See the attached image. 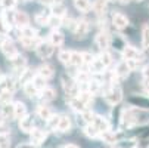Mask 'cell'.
<instances>
[{"label":"cell","instance_id":"603a6c76","mask_svg":"<svg viewBox=\"0 0 149 148\" xmlns=\"http://www.w3.org/2000/svg\"><path fill=\"white\" fill-rule=\"evenodd\" d=\"M55 96H56V93H55V90L52 88H46L45 90L40 92V99L43 102H50V101L55 99Z\"/></svg>","mask_w":149,"mask_h":148},{"label":"cell","instance_id":"681fc988","mask_svg":"<svg viewBox=\"0 0 149 148\" xmlns=\"http://www.w3.org/2000/svg\"><path fill=\"white\" fill-rule=\"evenodd\" d=\"M8 31H9V28H8V27H6V24L3 22V19L0 18V36L8 34Z\"/></svg>","mask_w":149,"mask_h":148},{"label":"cell","instance_id":"1f68e13d","mask_svg":"<svg viewBox=\"0 0 149 148\" xmlns=\"http://www.w3.org/2000/svg\"><path fill=\"white\" fill-rule=\"evenodd\" d=\"M19 31H21V37H25V39H34V37H37V36H36V34H37L36 30H34L33 27H30V25L25 27V28H22V30H19ZM21 37H19V39H21Z\"/></svg>","mask_w":149,"mask_h":148},{"label":"cell","instance_id":"ffe728a7","mask_svg":"<svg viewBox=\"0 0 149 148\" xmlns=\"http://www.w3.org/2000/svg\"><path fill=\"white\" fill-rule=\"evenodd\" d=\"M33 84L36 86V89L38 90V92H41V90H45L46 88H47V80L46 79H43L41 76H38V74H36L34 77H33Z\"/></svg>","mask_w":149,"mask_h":148},{"label":"cell","instance_id":"9a60e30c","mask_svg":"<svg viewBox=\"0 0 149 148\" xmlns=\"http://www.w3.org/2000/svg\"><path fill=\"white\" fill-rule=\"evenodd\" d=\"M19 40H21V43H22V46H24V48H27V49H37V48H38V45L41 43V40H40L38 37H34V39H25V37H21Z\"/></svg>","mask_w":149,"mask_h":148},{"label":"cell","instance_id":"c3c4849f","mask_svg":"<svg viewBox=\"0 0 149 148\" xmlns=\"http://www.w3.org/2000/svg\"><path fill=\"white\" fill-rule=\"evenodd\" d=\"M15 5H16V0H3V3H2V6L6 11H12L15 8Z\"/></svg>","mask_w":149,"mask_h":148},{"label":"cell","instance_id":"7402d4cb","mask_svg":"<svg viewBox=\"0 0 149 148\" xmlns=\"http://www.w3.org/2000/svg\"><path fill=\"white\" fill-rule=\"evenodd\" d=\"M74 6L80 11V12H87L93 8V5L90 3V0H74Z\"/></svg>","mask_w":149,"mask_h":148},{"label":"cell","instance_id":"3957f363","mask_svg":"<svg viewBox=\"0 0 149 148\" xmlns=\"http://www.w3.org/2000/svg\"><path fill=\"white\" fill-rule=\"evenodd\" d=\"M53 49H55V46L50 43V41H41V43L38 45V48L36 49V52L41 59H47V58L52 56Z\"/></svg>","mask_w":149,"mask_h":148},{"label":"cell","instance_id":"44dd1931","mask_svg":"<svg viewBox=\"0 0 149 148\" xmlns=\"http://www.w3.org/2000/svg\"><path fill=\"white\" fill-rule=\"evenodd\" d=\"M37 114H38V117H40L41 120H46V121L53 116L52 110L47 107V105H40V107L37 108Z\"/></svg>","mask_w":149,"mask_h":148},{"label":"cell","instance_id":"ee69618b","mask_svg":"<svg viewBox=\"0 0 149 148\" xmlns=\"http://www.w3.org/2000/svg\"><path fill=\"white\" fill-rule=\"evenodd\" d=\"M2 114L5 116V119L6 117H15V107H13V105H10V104H6L5 107H3V113Z\"/></svg>","mask_w":149,"mask_h":148},{"label":"cell","instance_id":"4dcf8cb0","mask_svg":"<svg viewBox=\"0 0 149 148\" xmlns=\"http://www.w3.org/2000/svg\"><path fill=\"white\" fill-rule=\"evenodd\" d=\"M93 9L97 15H103L106 12V2H103V0H96L93 3Z\"/></svg>","mask_w":149,"mask_h":148},{"label":"cell","instance_id":"d4e9b609","mask_svg":"<svg viewBox=\"0 0 149 148\" xmlns=\"http://www.w3.org/2000/svg\"><path fill=\"white\" fill-rule=\"evenodd\" d=\"M71 56H72V51H61L58 58L63 65H71Z\"/></svg>","mask_w":149,"mask_h":148},{"label":"cell","instance_id":"7c38bea8","mask_svg":"<svg viewBox=\"0 0 149 148\" xmlns=\"http://www.w3.org/2000/svg\"><path fill=\"white\" fill-rule=\"evenodd\" d=\"M93 124L96 126V129H97L100 133L109 130V123H108V120H106L105 117H102V116H96L95 120H93Z\"/></svg>","mask_w":149,"mask_h":148},{"label":"cell","instance_id":"5bb4252c","mask_svg":"<svg viewBox=\"0 0 149 148\" xmlns=\"http://www.w3.org/2000/svg\"><path fill=\"white\" fill-rule=\"evenodd\" d=\"M70 105H71V108L74 110V111H77V113H84L86 110H89V107L86 104H84L80 98H72V99H70Z\"/></svg>","mask_w":149,"mask_h":148},{"label":"cell","instance_id":"816d5d0a","mask_svg":"<svg viewBox=\"0 0 149 148\" xmlns=\"http://www.w3.org/2000/svg\"><path fill=\"white\" fill-rule=\"evenodd\" d=\"M3 123H5V116H3L2 113H0V126H2Z\"/></svg>","mask_w":149,"mask_h":148},{"label":"cell","instance_id":"6f0895ef","mask_svg":"<svg viewBox=\"0 0 149 148\" xmlns=\"http://www.w3.org/2000/svg\"><path fill=\"white\" fill-rule=\"evenodd\" d=\"M16 2H28V0H16Z\"/></svg>","mask_w":149,"mask_h":148},{"label":"cell","instance_id":"30bf717a","mask_svg":"<svg viewBox=\"0 0 149 148\" xmlns=\"http://www.w3.org/2000/svg\"><path fill=\"white\" fill-rule=\"evenodd\" d=\"M19 128L22 132L25 133H31L34 130V121H33V117L31 116H27L24 117L22 120H19Z\"/></svg>","mask_w":149,"mask_h":148},{"label":"cell","instance_id":"2e32d148","mask_svg":"<svg viewBox=\"0 0 149 148\" xmlns=\"http://www.w3.org/2000/svg\"><path fill=\"white\" fill-rule=\"evenodd\" d=\"M13 107H15V119L22 120L24 117L28 116V114H27V107H25L22 102H15Z\"/></svg>","mask_w":149,"mask_h":148},{"label":"cell","instance_id":"484cf974","mask_svg":"<svg viewBox=\"0 0 149 148\" xmlns=\"http://www.w3.org/2000/svg\"><path fill=\"white\" fill-rule=\"evenodd\" d=\"M70 128H71L70 117H68V116H62V117H61V121H59V128H58V130H59V132H68Z\"/></svg>","mask_w":149,"mask_h":148},{"label":"cell","instance_id":"9f6ffc18","mask_svg":"<svg viewBox=\"0 0 149 148\" xmlns=\"http://www.w3.org/2000/svg\"><path fill=\"white\" fill-rule=\"evenodd\" d=\"M103 2H106V3H108V2H115V0H103Z\"/></svg>","mask_w":149,"mask_h":148},{"label":"cell","instance_id":"f1b7e54d","mask_svg":"<svg viewBox=\"0 0 149 148\" xmlns=\"http://www.w3.org/2000/svg\"><path fill=\"white\" fill-rule=\"evenodd\" d=\"M83 52H75L72 51V56H71V65H75V67H80L83 65Z\"/></svg>","mask_w":149,"mask_h":148},{"label":"cell","instance_id":"680465c9","mask_svg":"<svg viewBox=\"0 0 149 148\" xmlns=\"http://www.w3.org/2000/svg\"><path fill=\"white\" fill-rule=\"evenodd\" d=\"M2 3H3V0H0V5H2Z\"/></svg>","mask_w":149,"mask_h":148},{"label":"cell","instance_id":"8fae6325","mask_svg":"<svg viewBox=\"0 0 149 148\" xmlns=\"http://www.w3.org/2000/svg\"><path fill=\"white\" fill-rule=\"evenodd\" d=\"M87 31H89V22L87 21H84V19L77 21V25H75V30H74L75 37H84L87 34Z\"/></svg>","mask_w":149,"mask_h":148},{"label":"cell","instance_id":"4316f807","mask_svg":"<svg viewBox=\"0 0 149 148\" xmlns=\"http://www.w3.org/2000/svg\"><path fill=\"white\" fill-rule=\"evenodd\" d=\"M100 138H102V141L106 142V144H115V142H117V135H115L114 132H111V130H106V132L100 133Z\"/></svg>","mask_w":149,"mask_h":148},{"label":"cell","instance_id":"7bdbcfd3","mask_svg":"<svg viewBox=\"0 0 149 148\" xmlns=\"http://www.w3.org/2000/svg\"><path fill=\"white\" fill-rule=\"evenodd\" d=\"M59 121H61V117L53 114V116L47 120V126H49V129H58V128H59Z\"/></svg>","mask_w":149,"mask_h":148},{"label":"cell","instance_id":"e575fe53","mask_svg":"<svg viewBox=\"0 0 149 148\" xmlns=\"http://www.w3.org/2000/svg\"><path fill=\"white\" fill-rule=\"evenodd\" d=\"M62 25H65L67 28H70V30H75V25H77V21L74 19V18H71V16H63L62 18Z\"/></svg>","mask_w":149,"mask_h":148},{"label":"cell","instance_id":"b9f144b4","mask_svg":"<svg viewBox=\"0 0 149 148\" xmlns=\"http://www.w3.org/2000/svg\"><path fill=\"white\" fill-rule=\"evenodd\" d=\"M95 114H93V111L92 110H86L84 113H81V119L86 121L87 124H90V123H93V120H95Z\"/></svg>","mask_w":149,"mask_h":148},{"label":"cell","instance_id":"f907efd6","mask_svg":"<svg viewBox=\"0 0 149 148\" xmlns=\"http://www.w3.org/2000/svg\"><path fill=\"white\" fill-rule=\"evenodd\" d=\"M143 77H145V81L146 83H149V65H146V67H143Z\"/></svg>","mask_w":149,"mask_h":148},{"label":"cell","instance_id":"cb8c5ba5","mask_svg":"<svg viewBox=\"0 0 149 148\" xmlns=\"http://www.w3.org/2000/svg\"><path fill=\"white\" fill-rule=\"evenodd\" d=\"M49 41L53 45V46H62L63 45V36L61 34V33H58V31H53L50 36H49Z\"/></svg>","mask_w":149,"mask_h":148},{"label":"cell","instance_id":"9c48e42d","mask_svg":"<svg viewBox=\"0 0 149 148\" xmlns=\"http://www.w3.org/2000/svg\"><path fill=\"white\" fill-rule=\"evenodd\" d=\"M46 132L45 130H40V129H34L33 132H31V145H41L45 142V139H46Z\"/></svg>","mask_w":149,"mask_h":148},{"label":"cell","instance_id":"f35d334b","mask_svg":"<svg viewBox=\"0 0 149 148\" xmlns=\"http://www.w3.org/2000/svg\"><path fill=\"white\" fill-rule=\"evenodd\" d=\"M90 68H92V71H93V73H103L105 65L102 64V61L97 58V59H95V61H93V64L90 65Z\"/></svg>","mask_w":149,"mask_h":148},{"label":"cell","instance_id":"6da1fadb","mask_svg":"<svg viewBox=\"0 0 149 148\" xmlns=\"http://www.w3.org/2000/svg\"><path fill=\"white\" fill-rule=\"evenodd\" d=\"M121 98H123V92L118 86H115V84H112V86L105 92V101L108 104H111V105L118 104L121 101Z\"/></svg>","mask_w":149,"mask_h":148},{"label":"cell","instance_id":"f5cc1de1","mask_svg":"<svg viewBox=\"0 0 149 148\" xmlns=\"http://www.w3.org/2000/svg\"><path fill=\"white\" fill-rule=\"evenodd\" d=\"M118 2H120L121 5H125V3H129V2H130V0H118Z\"/></svg>","mask_w":149,"mask_h":148},{"label":"cell","instance_id":"d6a6232c","mask_svg":"<svg viewBox=\"0 0 149 148\" xmlns=\"http://www.w3.org/2000/svg\"><path fill=\"white\" fill-rule=\"evenodd\" d=\"M100 89H102V86H100V83H99L97 80H90L87 92H90L92 95H97V93L100 92Z\"/></svg>","mask_w":149,"mask_h":148},{"label":"cell","instance_id":"52a82bcc","mask_svg":"<svg viewBox=\"0 0 149 148\" xmlns=\"http://www.w3.org/2000/svg\"><path fill=\"white\" fill-rule=\"evenodd\" d=\"M30 24V16L25 13V12H16L15 13V25L19 28V30H22L25 27H28Z\"/></svg>","mask_w":149,"mask_h":148},{"label":"cell","instance_id":"f6af8a7d","mask_svg":"<svg viewBox=\"0 0 149 148\" xmlns=\"http://www.w3.org/2000/svg\"><path fill=\"white\" fill-rule=\"evenodd\" d=\"M10 101H12V92L10 90H2V93H0V102H3L6 105V104H10Z\"/></svg>","mask_w":149,"mask_h":148},{"label":"cell","instance_id":"ba28073f","mask_svg":"<svg viewBox=\"0 0 149 148\" xmlns=\"http://www.w3.org/2000/svg\"><path fill=\"white\" fill-rule=\"evenodd\" d=\"M10 61H12L13 68H15L19 74L25 73V68H27V59H25L24 56L18 55V56H15V58H13V59H10Z\"/></svg>","mask_w":149,"mask_h":148},{"label":"cell","instance_id":"5b68a950","mask_svg":"<svg viewBox=\"0 0 149 148\" xmlns=\"http://www.w3.org/2000/svg\"><path fill=\"white\" fill-rule=\"evenodd\" d=\"M130 71H132V68L129 67L127 61H121V62H118V64H117L114 74H115V77H117L118 80H121V79H124V77L129 76V73H130Z\"/></svg>","mask_w":149,"mask_h":148},{"label":"cell","instance_id":"11a10c76","mask_svg":"<svg viewBox=\"0 0 149 148\" xmlns=\"http://www.w3.org/2000/svg\"><path fill=\"white\" fill-rule=\"evenodd\" d=\"M19 148H31V147H28V145H22V147H19Z\"/></svg>","mask_w":149,"mask_h":148},{"label":"cell","instance_id":"bcb514c9","mask_svg":"<svg viewBox=\"0 0 149 148\" xmlns=\"http://www.w3.org/2000/svg\"><path fill=\"white\" fill-rule=\"evenodd\" d=\"M47 25H50L52 28H58L59 25H62V18H58V16L50 15V18H49V24H47Z\"/></svg>","mask_w":149,"mask_h":148},{"label":"cell","instance_id":"74e56055","mask_svg":"<svg viewBox=\"0 0 149 148\" xmlns=\"http://www.w3.org/2000/svg\"><path fill=\"white\" fill-rule=\"evenodd\" d=\"M99 59L102 61V64L105 65V68L109 67L111 62H112V56H111V53H108V52H102V53L99 55Z\"/></svg>","mask_w":149,"mask_h":148},{"label":"cell","instance_id":"83f0119b","mask_svg":"<svg viewBox=\"0 0 149 148\" xmlns=\"http://www.w3.org/2000/svg\"><path fill=\"white\" fill-rule=\"evenodd\" d=\"M84 133H86V136H89V138H96V136H99L100 132L96 129V126L93 123H90V124H86V128H84Z\"/></svg>","mask_w":149,"mask_h":148},{"label":"cell","instance_id":"f546056e","mask_svg":"<svg viewBox=\"0 0 149 148\" xmlns=\"http://www.w3.org/2000/svg\"><path fill=\"white\" fill-rule=\"evenodd\" d=\"M24 92H25V95L30 96V98H33V96H36V95L38 93V90L36 89V86L33 84V81H28V83L24 84Z\"/></svg>","mask_w":149,"mask_h":148},{"label":"cell","instance_id":"8992f818","mask_svg":"<svg viewBox=\"0 0 149 148\" xmlns=\"http://www.w3.org/2000/svg\"><path fill=\"white\" fill-rule=\"evenodd\" d=\"M123 58H124V61H132V59H134V61H142V59H140L142 55H140L139 51L134 49L133 46H125V48H124V51H123Z\"/></svg>","mask_w":149,"mask_h":148},{"label":"cell","instance_id":"7dc6e473","mask_svg":"<svg viewBox=\"0 0 149 148\" xmlns=\"http://www.w3.org/2000/svg\"><path fill=\"white\" fill-rule=\"evenodd\" d=\"M95 61V55L92 52H83V62L87 65H92Z\"/></svg>","mask_w":149,"mask_h":148},{"label":"cell","instance_id":"8d00e7d4","mask_svg":"<svg viewBox=\"0 0 149 148\" xmlns=\"http://www.w3.org/2000/svg\"><path fill=\"white\" fill-rule=\"evenodd\" d=\"M78 98L84 102L89 107V105H92L93 104V95L90 93V92H80V95H78Z\"/></svg>","mask_w":149,"mask_h":148},{"label":"cell","instance_id":"ac0fdd59","mask_svg":"<svg viewBox=\"0 0 149 148\" xmlns=\"http://www.w3.org/2000/svg\"><path fill=\"white\" fill-rule=\"evenodd\" d=\"M15 13H16V12H13V9H12V11H6V9H5V12H3V15H2L3 22L6 24V27H8L9 30H10L12 25H15Z\"/></svg>","mask_w":149,"mask_h":148},{"label":"cell","instance_id":"d590c367","mask_svg":"<svg viewBox=\"0 0 149 148\" xmlns=\"http://www.w3.org/2000/svg\"><path fill=\"white\" fill-rule=\"evenodd\" d=\"M49 15H46L45 12H38L37 15H36V22L37 24H40V25H47L49 24Z\"/></svg>","mask_w":149,"mask_h":148},{"label":"cell","instance_id":"7a4b0ae2","mask_svg":"<svg viewBox=\"0 0 149 148\" xmlns=\"http://www.w3.org/2000/svg\"><path fill=\"white\" fill-rule=\"evenodd\" d=\"M0 49H2V52L5 53V56L6 58H9V59H13L15 56H18L19 53H18V51H16V46H15V43L10 40V39H5L2 43H0Z\"/></svg>","mask_w":149,"mask_h":148},{"label":"cell","instance_id":"60d3db41","mask_svg":"<svg viewBox=\"0 0 149 148\" xmlns=\"http://www.w3.org/2000/svg\"><path fill=\"white\" fill-rule=\"evenodd\" d=\"M87 83H90V77L87 73L81 71L77 74V84H87Z\"/></svg>","mask_w":149,"mask_h":148},{"label":"cell","instance_id":"836d02e7","mask_svg":"<svg viewBox=\"0 0 149 148\" xmlns=\"http://www.w3.org/2000/svg\"><path fill=\"white\" fill-rule=\"evenodd\" d=\"M142 45L145 49L149 51V25H145L142 30Z\"/></svg>","mask_w":149,"mask_h":148},{"label":"cell","instance_id":"ab89813d","mask_svg":"<svg viewBox=\"0 0 149 148\" xmlns=\"http://www.w3.org/2000/svg\"><path fill=\"white\" fill-rule=\"evenodd\" d=\"M10 145V138L6 132H2L0 133V148H9Z\"/></svg>","mask_w":149,"mask_h":148},{"label":"cell","instance_id":"d6986e66","mask_svg":"<svg viewBox=\"0 0 149 148\" xmlns=\"http://www.w3.org/2000/svg\"><path fill=\"white\" fill-rule=\"evenodd\" d=\"M37 74L41 76L43 79H46V80H49V79L53 77V68H52V65H49V64H43V65L37 70Z\"/></svg>","mask_w":149,"mask_h":148},{"label":"cell","instance_id":"277c9868","mask_svg":"<svg viewBox=\"0 0 149 148\" xmlns=\"http://www.w3.org/2000/svg\"><path fill=\"white\" fill-rule=\"evenodd\" d=\"M95 41H96V46L102 52H106V49H108L109 45H111V37H109V34L106 33V31H100V33H97Z\"/></svg>","mask_w":149,"mask_h":148},{"label":"cell","instance_id":"4fadbf2b","mask_svg":"<svg viewBox=\"0 0 149 148\" xmlns=\"http://www.w3.org/2000/svg\"><path fill=\"white\" fill-rule=\"evenodd\" d=\"M112 24L115 25V28L123 30L129 25V19H127V16H124L123 13H115L112 16Z\"/></svg>","mask_w":149,"mask_h":148},{"label":"cell","instance_id":"e0dca14e","mask_svg":"<svg viewBox=\"0 0 149 148\" xmlns=\"http://www.w3.org/2000/svg\"><path fill=\"white\" fill-rule=\"evenodd\" d=\"M65 12H67V8H65V5H62L61 2H56V3L52 5V15L53 16L63 18V16H67Z\"/></svg>","mask_w":149,"mask_h":148},{"label":"cell","instance_id":"db71d44e","mask_svg":"<svg viewBox=\"0 0 149 148\" xmlns=\"http://www.w3.org/2000/svg\"><path fill=\"white\" fill-rule=\"evenodd\" d=\"M65 148H78L77 145H74V144H70V145H67Z\"/></svg>","mask_w":149,"mask_h":148}]
</instances>
